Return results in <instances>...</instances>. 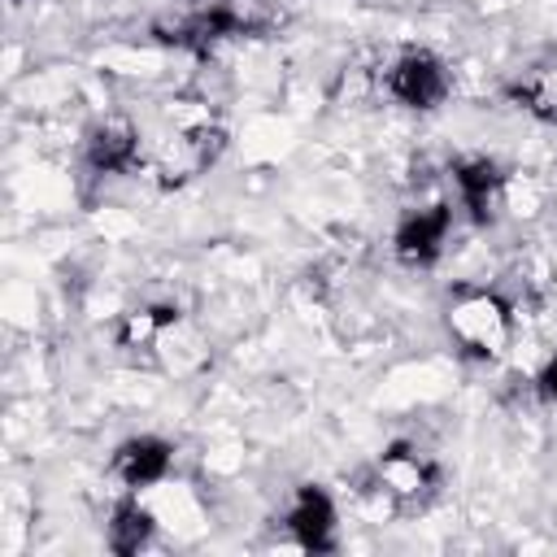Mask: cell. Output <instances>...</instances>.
Wrapping results in <instances>:
<instances>
[{
	"label": "cell",
	"mask_w": 557,
	"mask_h": 557,
	"mask_svg": "<svg viewBox=\"0 0 557 557\" xmlns=\"http://www.w3.org/2000/svg\"><path fill=\"white\" fill-rule=\"evenodd\" d=\"M535 387H540V396L548 400V405H557V357L540 370V379H535Z\"/></svg>",
	"instance_id": "13"
},
{
	"label": "cell",
	"mask_w": 557,
	"mask_h": 557,
	"mask_svg": "<svg viewBox=\"0 0 557 557\" xmlns=\"http://www.w3.org/2000/svg\"><path fill=\"white\" fill-rule=\"evenodd\" d=\"M287 527H292L296 544L309 548V553L335 548V505H331V496H326L322 487L305 483V487L296 492L292 509H287Z\"/></svg>",
	"instance_id": "6"
},
{
	"label": "cell",
	"mask_w": 557,
	"mask_h": 557,
	"mask_svg": "<svg viewBox=\"0 0 557 557\" xmlns=\"http://www.w3.org/2000/svg\"><path fill=\"white\" fill-rule=\"evenodd\" d=\"M152 540V513L139 500H122L109 518V548L113 553H139Z\"/></svg>",
	"instance_id": "12"
},
{
	"label": "cell",
	"mask_w": 557,
	"mask_h": 557,
	"mask_svg": "<svg viewBox=\"0 0 557 557\" xmlns=\"http://www.w3.org/2000/svg\"><path fill=\"white\" fill-rule=\"evenodd\" d=\"M453 213L444 205H426V209H409L396 226V257L409 265H431L444 252Z\"/></svg>",
	"instance_id": "5"
},
{
	"label": "cell",
	"mask_w": 557,
	"mask_h": 557,
	"mask_svg": "<svg viewBox=\"0 0 557 557\" xmlns=\"http://www.w3.org/2000/svg\"><path fill=\"white\" fill-rule=\"evenodd\" d=\"M226 135L218 113L209 109V100H165L152 135L144 139V170L157 174L161 187H178L196 174H205L218 152H222Z\"/></svg>",
	"instance_id": "1"
},
{
	"label": "cell",
	"mask_w": 557,
	"mask_h": 557,
	"mask_svg": "<svg viewBox=\"0 0 557 557\" xmlns=\"http://www.w3.org/2000/svg\"><path fill=\"white\" fill-rule=\"evenodd\" d=\"M383 91L392 100H400L405 109H435L444 96H448V70L440 57L413 48V52H400L387 70H383Z\"/></svg>",
	"instance_id": "3"
},
{
	"label": "cell",
	"mask_w": 557,
	"mask_h": 557,
	"mask_svg": "<svg viewBox=\"0 0 557 557\" xmlns=\"http://www.w3.org/2000/svg\"><path fill=\"white\" fill-rule=\"evenodd\" d=\"M87 161L100 170V174H122V170H135L144 161V135L126 122V117H109L91 131L87 139Z\"/></svg>",
	"instance_id": "8"
},
{
	"label": "cell",
	"mask_w": 557,
	"mask_h": 557,
	"mask_svg": "<svg viewBox=\"0 0 557 557\" xmlns=\"http://www.w3.org/2000/svg\"><path fill=\"white\" fill-rule=\"evenodd\" d=\"M170 457H174V448H170L165 440H157V435H135V440L117 444V453H113V474H117L131 492L157 487V483L170 474Z\"/></svg>",
	"instance_id": "7"
},
{
	"label": "cell",
	"mask_w": 557,
	"mask_h": 557,
	"mask_svg": "<svg viewBox=\"0 0 557 557\" xmlns=\"http://www.w3.org/2000/svg\"><path fill=\"white\" fill-rule=\"evenodd\" d=\"M453 183H457V196H461V205L470 209L474 222H492L496 218L500 196H505V178H500V170L487 157L457 161L453 165Z\"/></svg>",
	"instance_id": "9"
},
{
	"label": "cell",
	"mask_w": 557,
	"mask_h": 557,
	"mask_svg": "<svg viewBox=\"0 0 557 557\" xmlns=\"http://www.w3.org/2000/svg\"><path fill=\"white\" fill-rule=\"evenodd\" d=\"M178 326V309L170 305H148V309H131L117 318V348L126 352H157L161 339Z\"/></svg>",
	"instance_id": "10"
},
{
	"label": "cell",
	"mask_w": 557,
	"mask_h": 557,
	"mask_svg": "<svg viewBox=\"0 0 557 557\" xmlns=\"http://www.w3.org/2000/svg\"><path fill=\"white\" fill-rule=\"evenodd\" d=\"M379 487L392 496V505H422L435 483H440V470L426 453H418L413 444H392L383 457H379V470H374Z\"/></svg>",
	"instance_id": "4"
},
{
	"label": "cell",
	"mask_w": 557,
	"mask_h": 557,
	"mask_svg": "<svg viewBox=\"0 0 557 557\" xmlns=\"http://www.w3.org/2000/svg\"><path fill=\"white\" fill-rule=\"evenodd\" d=\"M509 96H513L518 109H527L531 117L557 126V65H540V70L522 74V78L509 87Z\"/></svg>",
	"instance_id": "11"
},
{
	"label": "cell",
	"mask_w": 557,
	"mask_h": 557,
	"mask_svg": "<svg viewBox=\"0 0 557 557\" xmlns=\"http://www.w3.org/2000/svg\"><path fill=\"white\" fill-rule=\"evenodd\" d=\"M444 326L466 357L487 361V357H500L509 335H513V305L487 287H470V292L453 296Z\"/></svg>",
	"instance_id": "2"
}]
</instances>
